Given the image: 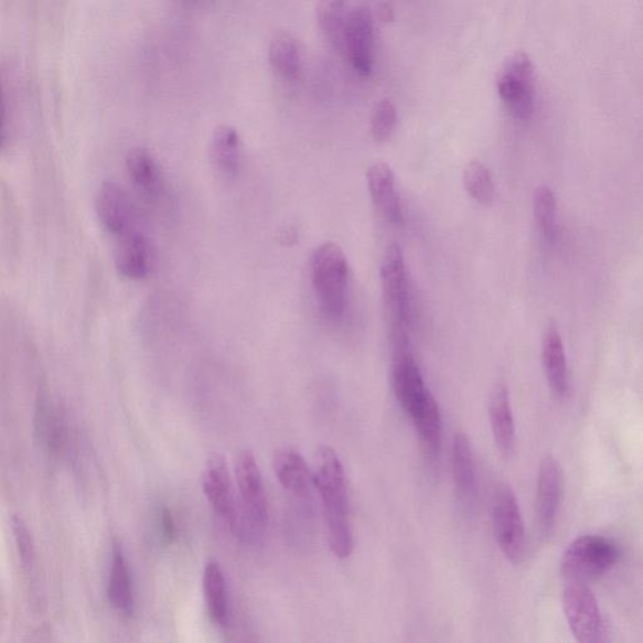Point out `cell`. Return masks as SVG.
<instances>
[{
  "label": "cell",
  "mask_w": 643,
  "mask_h": 643,
  "mask_svg": "<svg viewBox=\"0 0 643 643\" xmlns=\"http://www.w3.org/2000/svg\"><path fill=\"white\" fill-rule=\"evenodd\" d=\"M393 385L397 401L412 421L425 452L431 459L437 458L442 438L440 407L425 383L410 346L395 349Z\"/></svg>",
  "instance_id": "6da1fadb"
},
{
  "label": "cell",
  "mask_w": 643,
  "mask_h": 643,
  "mask_svg": "<svg viewBox=\"0 0 643 643\" xmlns=\"http://www.w3.org/2000/svg\"><path fill=\"white\" fill-rule=\"evenodd\" d=\"M313 482L321 496L332 554L347 559L353 554L355 540L349 518L346 475L332 448L321 447L317 452Z\"/></svg>",
  "instance_id": "7a4b0ae2"
},
{
  "label": "cell",
  "mask_w": 643,
  "mask_h": 643,
  "mask_svg": "<svg viewBox=\"0 0 643 643\" xmlns=\"http://www.w3.org/2000/svg\"><path fill=\"white\" fill-rule=\"evenodd\" d=\"M238 519L233 532L244 545L259 546L268 525V503L265 483L255 454L243 450L235 459Z\"/></svg>",
  "instance_id": "3957f363"
},
{
  "label": "cell",
  "mask_w": 643,
  "mask_h": 643,
  "mask_svg": "<svg viewBox=\"0 0 643 643\" xmlns=\"http://www.w3.org/2000/svg\"><path fill=\"white\" fill-rule=\"evenodd\" d=\"M384 301L394 347L410 344L412 300L404 253L393 243L385 250L382 265Z\"/></svg>",
  "instance_id": "277c9868"
},
{
  "label": "cell",
  "mask_w": 643,
  "mask_h": 643,
  "mask_svg": "<svg viewBox=\"0 0 643 643\" xmlns=\"http://www.w3.org/2000/svg\"><path fill=\"white\" fill-rule=\"evenodd\" d=\"M311 276L323 315L333 321L341 319L347 308L349 261L337 244L324 243L314 250Z\"/></svg>",
  "instance_id": "5b68a950"
},
{
  "label": "cell",
  "mask_w": 643,
  "mask_h": 643,
  "mask_svg": "<svg viewBox=\"0 0 643 643\" xmlns=\"http://www.w3.org/2000/svg\"><path fill=\"white\" fill-rule=\"evenodd\" d=\"M615 543L601 536H582L570 543L560 561L565 582L590 583L611 570L620 560Z\"/></svg>",
  "instance_id": "8992f818"
},
{
  "label": "cell",
  "mask_w": 643,
  "mask_h": 643,
  "mask_svg": "<svg viewBox=\"0 0 643 643\" xmlns=\"http://www.w3.org/2000/svg\"><path fill=\"white\" fill-rule=\"evenodd\" d=\"M33 433L42 454L51 461L66 456L69 446V422L65 406L54 403L45 382L35 394Z\"/></svg>",
  "instance_id": "52a82bcc"
},
{
  "label": "cell",
  "mask_w": 643,
  "mask_h": 643,
  "mask_svg": "<svg viewBox=\"0 0 643 643\" xmlns=\"http://www.w3.org/2000/svg\"><path fill=\"white\" fill-rule=\"evenodd\" d=\"M561 601L568 626L578 643H609L600 606L590 586L565 582Z\"/></svg>",
  "instance_id": "ba28073f"
},
{
  "label": "cell",
  "mask_w": 643,
  "mask_h": 643,
  "mask_svg": "<svg viewBox=\"0 0 643 643\" xmlns=\"http://www.w3.org/2000/svg\"><path fill=\"white\" fill-rule=\"evenodd\" d=\"M497 90L511 112L518 119H529L534 111V65L525 52H515L505 60L497 75Z\"/></svg>",
  "instance_id": "9c48e42d"
},
{
  "label": "cell",
  "mask_w": 643,
  "mask_h": 643,
  "mask_svg": "<svg viewBox=\"0 0 643 643\" xmlns=\"http://www.w3.org/2000/svg\"><path fill=\"white\" fill-rule=\"evenodd\" d=\"M493 525L497 546L513 565L525 555L523 516L513 489L508 484L497 486L493 503Z\"/></svg>",
  "instance_id": "30bf717a"
},
{
  "label": "cell",
  "mask_w": 643,
  "mask_h": 643,
  "mask_svg": "<svg viewBox=\"0 0 643 643\" xmlns=\"http://www.w3.org/2000/svg\"><path fill=\"white\" fill-rule=\"evenodd\" d=\"M202 483L207 502L233 533L238 519L237 489H234L228 461L223 456L213 454L207 459Z\"/></svg>",
  "instance_id": "8fae6325"
},
{
  "label": "cell",
  "mask_w": 643,
  "mask_h": 643,
  "mask_svg": "<svg viewBox=\"0 0 643 643\" xmlns=\"http://www.w3.org/2000/svg\"><path fill=\"white\" fill-rule=\"evenodd\" d=\"M374 13L366 4L350 7L346 33V57L360 75L368 76L374 67Z\"/></svg>",
  "instance_id": "7c38bea8"
},
{
  "label": "cell",
  "mask_w": 643,
  "mask_h": 643,
  "mask_svg": "<svg viewBox=\"0 0 643 643\" xmlns=\"http://www.w3.org/2000/svg\"><path fill=\"white\" fill-rule=\"evenodd\" d=\"M95 210L98 221L107 232L120 237V235L138 229V214L126 190L115 180H105L99 185Z\"/></svg>",
  "instance_id": "4fadbf2b"
},
{
  "label": "cell",
  "mask_w": 643,
  "mask_h": 643,
  "mask_svg": "<svg viewBox=\"0 0 643 643\" xmlns=\"http://www.w3.org/2000/svg\"><path fill=\"white\" fill-rule=\"evenodd\" d=\"M564 492V474L555 457L547 456L540 460L537 478L536 513L543 538L554 533Z\"/></svg>",
  "instance_id": "5bb4252c"
},
{
  "label": "cell",
  "mask_w": 643,
  "mask_h": 643,
  "mask_svg": "<svg viewBox=\"0 0 643 643\" xmlns=\"http://www.w3.org/2000/svg\"><path fill=\"white\" fill-rule=\"evenodd\" d=\"M158 261L152 240L142 231L133 229L117 237L115 265L125 278L140 280L151 275Z\"/></svg>",
  "instance_id": "9a60e30c"
},
{
  "label": "cell",
  "mask_w": 643,
  "mask_h": 643,
  "mask_svg": "<svg viewBox=\"0 0 643 643\" xmlns=\"http://www.w3.org/2000/svg\"><path fill=\"white\" fill-rule=\"evenodd\" d=\"M452 480L460 510L465 515L473 514L478 500V478L474 450L468 435L456 433L451 456Z\"/></svg>",
  "instance_id": "2e32d148"
},
{
  "label": "cell",
  "mask_w": 643,
  "mask_h": 643,
  "mask_svg": "<svg viewBox=\"0 0 643 643\" xmlns=\"http://www.w3.org/2000/svg\"><path fill=\"white\" fill-rule=\"evenodd\" d=\"M274 467L279 484L291 495L296 505L312 506L313 476L300 452L292 448L279 449Z\"/></svg>",
  "instance_id": "e0dca14e"
},
{
  "label": "cell",
  "mask_w": 643,
  "mask_h": 643,
  "mask_svg": "<svg viewBox=\"0 0 643 643\" xmlns=\"http://www.w3.org/2000/svg\"><path fill=\"white\" fill-rule=\"evenodd\" d=\"M125 164L139 192L149 201H158L164 193L165 179L156 156L147 148L135 147L126 153Z\"/></svg>",
  "instance_id": "ac0fdd59"
},
{
  "label": "cell",
  "mask_w": 643,
  "mask_h": 643,
  "mask_svg": "<svg viewBox=\"0 0 643 643\" xmlns=\"http://www.w3.org/2000/svg\"><path fill=\"white\" fill-rule=\"evenodd\" d=\"M489 418L496 449L504 459H511L516 448V430L510 389L503 384L497 385L492 393Z\"/></svg>",
  "instance_id": "d6986e66"
},
{
  "label": "cell",
  "mask_w": 643,
  "mask_h": 643,
  "mask_svg": "<svg viewBox=\"0 0 643 643\" xmlns=\"http://www.w3.org/2000/svg\"><path fill=\"white\" fill-rule=\"evenodd\" d=\"M367 183L379 213L388 223L404 224V214L400 197L396 192L395 176L392 168L384 161H376L367 171Z\"/></svg>",
  "instance_id": "ffe728a7"
},
{
  "label": "cell",
  "mask_w": 643,
  "mask_h": 643,
  "mask_svg": "<svg viewBox=\"0 0 643 643\" xmlns=\"http://www.w3.org/2000/svg\"><path fill=\"white\" fill-rule=\"evenodd\" d=\"M542 360L550 392L557 397H565L569 389L568 362L565 343L554 322L543 336Z\"/></svg>",
  "instance_id": "44dd1931"
},
{
  "label": "cell",
  "mask_w": 643,
  "mask_h": 643,
  "mask_svg": "<svg viewBox=\"0 0 643 643\" xmlns=\"http://www.w3.org/2000/svg\"><path fill=\"white\" fill-rule=\"evenodd\" d=\"M108 601L122 614L135 611V592L128 560L120 545L114 546L110 576L107 585Z\"/></svg>",
  "instance_id": "7402d4cb"
},
{
  "label": "cell",
  "mask_w": 643,
  "mask_h": 643,
  "mask_svg": "<svg viewBox=\"0 0 643 643\" xmlns=\"http://www.w3.org/2000/svg\"><path fill=\"white\" fill-rule=\"evenodd\" d=\"M268 60L280 77L289 81L300 77L303 66L302 49L291 33L278 32L271 37Z\"/></svg>",
  "instance_id": "603a6c76"
},
{
  "label": "cell",
  "mask_w": 643,
  "mask_h": 643,
  "mask_svg": "<svg viewBox=\"0 0 643 643\" xmlns=\"http://www.w3.org/2000/svg\"><path fill=\"white\" fill-rule=\"evenodd\" d=\"M211 158L214 167L225 176L237 174L242 160L240 136L231 125H219L213 131Z\"/></svg>",
  "instance_id": "cb8c5ba5"
},
{
  "label": "cell",
  "mask_w": 643,
  "mask_h": 643,
  "mask_svg": "<svg viewBox=\"0 0 643 643\" xmlns=\"http://www.w3.org/2000/svg\"><path fill=\"white\" fill-rule=\"evenodd\" d=\"M203 588L207 612L217 626H226L229 621L228 590L223 569L216 561H210L204 569Z\"/></svg>",
  "instance_id": "d4e9b609"
},
{
  "label": "cell",
  "mask_w": 643,
  "mask_h": 643,
  "mask_svg": "<svg viewBox=\"0 0 643 643\" xmlns=\"http://www.w3.org/2000/svg\"><path fill=\"white\" fill-rule=\"evenodd\" d=\"M349 11L350 6L339 0H328L317 7V20L325 41L342 56L346 50Z\"/></svg>",
  "instance_id": "484cf974"
},
{
  "label": "cell",
  "mask_w": 643,
  "mask_h": 643,
  "mask_svg": "<svg viewBox=\"0 0 643 643\" xmlns=\"http://www.w3.org/2000/svg\"><path fill=\"white\" fill-rule=\"evenodd\" d=\"M533 210L543 239L554 243L559 231L558 202L554 189L548 185L537 187L534 192Z\"/></svg>",
  "instance_id": "4316f807"
},
{
  "label": "cell",
  "mask_w": 643,
  "mask_h": 643,
  "mask_svg": "<svg viewBox=\"0 0 643 643\" xmlns=\"http://www.w3.org/2000/svg\"><path fill=\"white\" fill-rule=\"evenodd\" d=\"M464 185L479 204L491 205L494 202V181L491 171L482 162H469L464 171Z\"/></svg>",
  "instance_id": "83f0119b"
},
{
  "label": "cell",
  "mask_w": 643,
  "mask_h": 643,
  "mask_svg": "<svg viewBox=\"0 0 643 643\" xmlns=\"http://www.w3.org/2000/svg\"><path fill=\"white\" fill-rule=\"evenodd\" d=\"M397 124V111L389 98L379 101L371 119V132L376 141L383 142L392 138Z\"/></svg>",
  "instance_id": "f1b7e54d"
},
{
  "label": "cell",
  "mask_w": 643,
  "mask_h": 643,
  "mask_svg": "<svg viewBox=\"0 0 643 643\" xmlns=\"http://www.w3.org/2000/svg\"><path fill=\"white\" fill-rule=\"evenodd\" d=\"M13 532L17 542L18 550L24 565H32L34 558V546L31 532L26 524L20 516H14Z\"/></svg>",
  "instance_id": "f546056e"
},
{
  "label": "cell",
  "mask_w": 643,
  "mask_h": 643,
  "mask_svg": "<svg viewBox=\"0 0 643 643\" xmlns=\"http://www.w3.org/2000/svg\"><path fill=\"white\" fill-rule=\"evenodd\" d=\"M159 521L162 537H164V539L168 542L174 540L178 532L174 516H172V513L167 508V506L160 511Z\"/></svg>",
  "instance_id": "4dcf8cb0"
},
{
  "label": "cell",
  "mask_w": 643,
  "mask_h": 643,
  "mask_svg": "<svg viewBox=\"0 0 643 643\" xmlns=\"http://www.w3.org/2000/svg\"><path fill=\"white\" fill-rule=\"evenodd\" d=\"M376 17L379 21H393L394 20V12L392 7L388 4H379L376 9Z\"/></svg>",
  "instance_id": "1f68e13d"
}]
</instances>
